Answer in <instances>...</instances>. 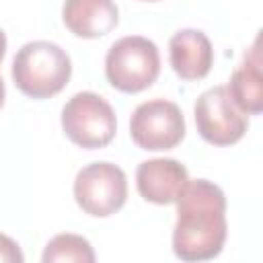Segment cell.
Listing matches in <instances>:
<instances>
[{"label":"cell","instance_id":"1","mask_svg":"<svg viewBox=\"0 0 263 263\" xmlns=\"http://www.w3.org/2000/svg\"><path fill=\"white\" fill-rule=\"evenodd\" d=\"M173 253L181 261H210L224 249L226 195L208 179H189L177 197Z\"/></svg>","mask_w":263,"mask_h":263},{"label":"cell","instance_id":"2","mask_svg":"<svg viewBox=\"0 0 263 263\" xmlns=\"http://www.w3.org/2000/svg\"><path fill=\"white\" fill-rule=\"evenodd\" d=\"M72 76V62L66 49L51 41H29L12 60L14 86L31 99H49L66 88Z\"/></svg>","mask_w":263,"mask_h":263},{"label":"cell","instance_id":"3","mask_svg":"<svg viewBox=\"0 0 263 263\" xmlns=\"http://www.w3.org/2000/svg\"><path fill=\"white\" fill-rule=\"evenodd\" d=\"M160 74V53L152 39L127 35L117 39L105 55V76L119 92L136 95L150 88Z\"/></svg>","mask_w":263,"mask_h":263},{"label":"cell","instance_id":"4","mask_svg":"<svg viewBox=\"0 0 263 263\" xmlns=\"http://www.w3.org/2000/svg\"><path fill=\"white\" fill-rule=\"evenodd\" d=\"M60 119L68 140L86 150L109 146L117 134V117L113 107L101 95L90 90L70 97Z\"/></svg>","mask_w":263,"mask_h":263},{"label":"cell","instance_id":"5","mask_svg":"<svg viewBox=\"0 0 263 263\" xmlns=\"http://www.w3.org/2000/svg\"><path fill=\"white\" fill-rule=\"evenodd\" d=\"M72 191L84 214L107 218L125 205L127 179L113 162H90L76 173Z\"/></svg>","mask_w":263,"mask_h":263},{"label":"cell","instance_id":"6","mask_svg":"<svg viewBox=\"0 0 263 263\" xmlns=\"http://www.w3.org/2000/svg\"><path fill=\"white\" fill-rule=\"evenodd\" d=\"M129 136L142 150H173L185 138V117L181 107L166 99L140 103L129 117Z\"/></svg>","mask_w":263,"mask_h":263},{"label":"cell","instance_id":"7","mask_svg":"<svg viewBox=\"0 0 263 263\" xmlns=\"http://www.w3.org/2000/svg\"><path fill=\"white\" fill-rule=\"evenodd\" d=\"M195 127L212 146L236 144L249 127V117L236 107L226 86L203 90L193 105Z\"/></svg>","mask_w":263,"mask_h":263},{"label":"cell","instance_id":"8","mask_svg":"<svg viewBox=\"0 0 263 263\" xmlns=\"http://www.w3.org/2000/svg\"><path fill=\"white\" fill-rule=\"evenodd\" d=\"M187 181L189 173L185 164L175 158H150L140 162L136 168V187L140 197L156 205L175 203Z\"/></svg>","mask_w":263,"mask_h":263},{"label":"cell","instance_id":"9","mask_svg":"<svg viewBox=\"0 0 263 263\" xmlns=\"http://www.w3.org/2000/svg\"><path fill=\"white\" fill-rule=\"evenodd\" d=\"M168 60L181 80H201L214 66V49L199 29H181L168 41Z\"/></svg>","mask_w":263,"mask_h":263},{"label":"cell","instance_id":"10","mask_svg":"<svg viewBox=\"0 0 263 263\" xmlns=\"http://www.w3.org/2000/svg\"><path fill=\"white\" fill-rule=\"evenodd\" d=\"M62 21L76 37L99 39L117 27L119 8L113 0H64Z\"/></svg>","mask_w":263,"mask_h":263},{"label":"cell","instance_id":"11","mask_svg":"<svg viewBox=\"0 0 263 263\" xmlns=\"http://www.w3.org/2000/svg\"><path fill=\"white\" fill-rule=\"evenodd\" d=\"M263 55H261V37L253 41V45L245 51L242 62L234 68L228 92L236 107L245 115H259L263 111Z\"/></svg>","mask_w":263,"mask_h":263},{"label":"cell","instance_id":"12","mask_svg":"<svg viewBox=\"0 0 263 263\" xmlns=\"http://www.w3.org/2000/svg\"><path fill=\"white\" fill-rule=\"evenodd\" d=\"M95 251L90 247V242L80 236V234H72V232H62L55 234L47 245L45 251L41 255L43 263H58V261H76V263H92Z\"/></svg>","mask_w":263,"mask_h":263},{"label":"cell","instance_id":"13","mask_svg":"<svg viewBox=\"0 0 263 263\" xmlns=\"http://www.w3.org/2000/svg\"><path fill=\"white\" fill-rule=\"evenodd\" d=\"M25 255L16 240L0 232V263H23Z\"/></svg>","mask_w":263,"mask_h":263},{"label":"cell","instance_id":"14","mask_svg":"<svg viewBox=\"0 0 263 263\" xmlns=\"http://www.w3.org/2000/svg\"><path fill=\"white\" fill-rule=\"evenodd\" d=\"M4 55H6V35H4V31L0 29V62L4 60Z\"/></svg>","mask_w":263,"mask_h":263},{"label":"cell","instance_id":"15","mask_svg":"<svg viewBox=\"0 0 263 263\" xmlns=\"http://www.w3.org/2000/svg\"><path fill=\"white\" fill-rule=\"evenodd\" d=\"M4 95H6V88H4V80H2V76H0V109H2V105H4Z\"/></svg>","mask_w":263,"mask_h":263},{"label":"cell","instance_id":"16","mask_svg":"<svg viewBox=\"0 0 263 263\" xmlns=\"http://www.w3.org/2000/svg\"><path fill=\"white\" fill-rule=\"evenodd\" d=\"M146 2H156V0H146Z\"/></svg>","mask_w":263,"mask_h":263}]
</instances>
